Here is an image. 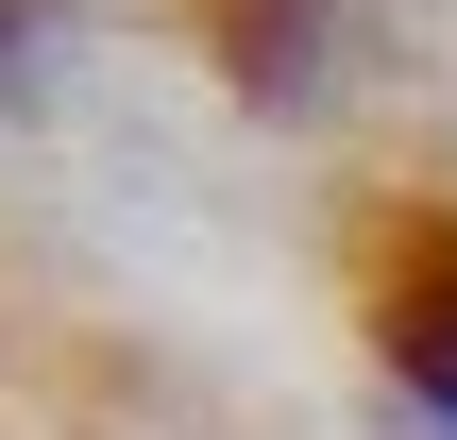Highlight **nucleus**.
<instances>
[{"label": "nucleus", "mask_w": 457, "mask_h": 440, "mask_svg": "<svg viewBox=\"0 0 457 440\" xmlns=\"http://www.w3.org/2000/svg\"><path fill=\"white\" fill-rule=\"evenodd\" d=\"M0 68H17V0H0Z\"/></svg>", "instance_id": "3"}, {"label": "nucleus", "mask_w": 457, "mask_h": 440, "mask_svg": "<svg viewBox=\"0 0 457 440\" xmlns=\"http://www.w3.org/2000/svg\"><path fill=\"white\" fill-rule=\"evenodd\" d=\"M356 322H373L390 390H407V407L457 440V187L390 203V220L356 237Z\"/></svg>", "instance_id": "1"}, {"label": "nucleus", "mask_w": 457, "mask_h": 440, "mask_svg": "<svg viewBox=\"0 0 457 440\" xmlns=\"http://www.w3.org/2000/svg\"><path fill=\"white\" fill-rule=\"evenodd\" d=\"M187 17L220 34V68H237V85H288V68H305V34H322V0H187Z\"/></svg>", "instance_id": "2"}]
</instances>
